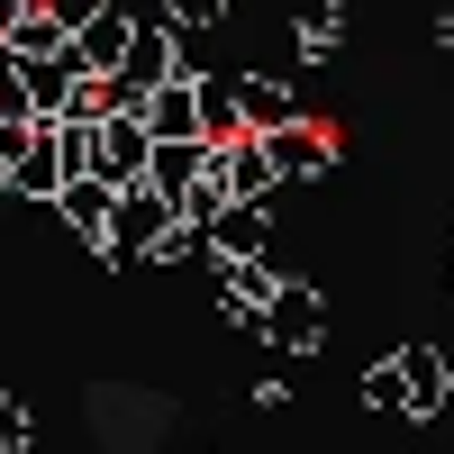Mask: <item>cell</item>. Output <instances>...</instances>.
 I'll return each instance as SVG.
<instances>
[{
	"label": "cell",
	"mask_w": 454,
	"mask_h": 454,
	"mask_svg": "<svg viewBox=\"0 0 454 454\" xmlns=\"http://www.w3.org/2000/svg\"><path fill=\"white\" fill-rule=\"evenodd\" d=\"M209 182H218L227 200H263L282 173H273V155H263V137L237 128V137H218V145H209Z\"/></svg>",
	"instance_id": "cell-4"
},
{
	"label": "cell",
	"mask_w": 454,
	"mask_h": 454,
	"mask_svg": "<svg viewBox=\"0 0 454 454\" xmlns=\"http://www.w3.org/2000/svg\"><path fill=\"white\" fill-rule=\"evenodd\" d=\"M263 155H273V173H282V182H318V173L336 164V155H327V128H300V119L263 137Z\"/></svg>",
	"instance_id": "cell-7"
},
{
	"label": "cell",
	"mask_w": 454,
	"mask_h": 454,
	"mask_svg": "<svg viewBox=\"0 0 454 454\" xmlns=\"http://www.w3.org/2000/svg\"><path fill=\"white\" fill-rule=\"evenodd\" d=\"M164 227H173V200L137 182V192H119V209H109V227H100V254H109V263H145V254L164 246Z\"/></svg>",
	"instance_id": "cell-1"
},
{
	"label": "cell",
	"mask_w": 454,
	"mask_h": 454,
	"mask_svg": "<svg viewBox=\"0 0 454 454\" xmlns=\"http://www.w3.org/2000/svg\"><path fill=\"white\" fill-rule=\"evenodd\" d=\"M291 119H300V100H291L282 82H263V73L237 82V128H246V137H273V128H291Z\"/></svg>",
	"instance_id": "cell-9"
},
{
	"label": "cell",
	"mask_w": 454,
	"mask_h": 454,
	"mask_svg": "<svg viewBox=\"0 0 454 454\" xmlns=\"http://www.w3.org/2000/svg\"><path fill=\"white\" fill-rule=\"evenodd\" d=\"M364 409H400V382H391V364H382V372H364Z\"/></svg>",
	"instance_id": "cell-15"
},
{
	"label": "cell",
	"mask_w": 454,
	"mask_h": 454,
	"mask_svg": "<svg viewBox=\"0 0 454 454\" xmlns=\"http://www.w3.org/2000/svg\"><path fill=\"white\" fill-rule=\"evenodd\" d=\"M173 10V27H209V19H227V0H164Z\"/></svg>",
	"instance_id": "cell-13"
},
{
	"label": "cell",
	"mask_w": 454,
	"mask_h": 454,
	"mask_svg": "<svg viewBox=\"0 0 454 454\" xmlns=\"http://www.w3.org/2000/svg\"><path fill=\"white\" fill-rule=\"evenodd\" d=\"M209 254H218V263H254V254H263V200H227V209L209 218Z\"/></svg>",
	"instance_id": "cell-8"
},
{
	"label": "cell",
	"mask_w": 454,
	"mask_h": 454,
	"mask_svg": "<svg viewBox=\"0 0 454 454\" xmlns=\"http://www.w3.org/2000/svg\"><path fill=\"white\" fill-rule=\"evenodd\" d=\"M254 327L273 336L282 355H309L318 336H327V300H318V282H273V300H263Z\"/></svg>",
	"instance_id": "cell-3"
},
{
	"label": "cell",
	"mask_w": 454,
	"mask_h": 454,
	"mask_svg": "<svg viewBox=\"0 0 454 454\" xmlns=\"http://www.w3.org/2000/svg\"><path fill=\"white\" fill-rule=\"evenodd\" d=\"M391 382H400V419H436L445 391H454V372H445L436 346H400L391 355Z\"/></svg>",
	"instance_id": "cell-5"
},
{
	"label": "cell",
	"mask_w": 454,
	"mask_h": 454,
	"mask_svg": "<svg viewBox=\"0 0 454 454\" xmlns=\"http://www.w3.org/2000/svg\"><path fill=\"white\" fill-rule=\"evenodd\" d=\"M19 445H27V409L0 400V454H19Z\"/></svg>",
	"instance_id": "cell-14"
},
{
	"label": "cell",
	"mask_w": 454,
	"mask_h": 454,
	"mask_svg": "<svg viewBox=\"0 0 454 454\" xmlns=\"http://www.w3.org/2000/svg\"><path fill=\"white\" fill-rule=\"evenodd\" d=\"M192 182H209V137H192V145H155V164H145V192L182 200Z\"/></svg>",
	"instance_id": "cell-10"
},
{
	"label": "cell",
	"mask_w": 454,
	"mask_h": 454,
	"mask_svg": "<svg viewBox=\"0 0 454 454\" xmlns=\"http://www.w3.org/2000/svg\"><path fill=\"white\" fill-rule=\"evenodd\" d=\"M145 164H155V137L137 128V109H109V119L91 128V182H109V192H137Z\"/></svg>",
	"instance_id": "cell-2"
},
{
	"label": "cell",
	"mask_w": 454,
	"mask_h": 454,
	"mask_svg": "<svg viewBox=\"0 0 454 454\" xmlns=\"http://www.w3.org/2000/svg\"><path fill=\"white\" fill-rule=\"evenodd\" d=\"M436 46H454V10H445V19H436Z\"/></svg>",
	"instance_id": "cell-16"
},
{
	"label": "cell",
	"mask_w": 454,
	"mask_h": 454,
	"mask_svg": "<svg viewBox=\"0 0 454 454\" xmlns=\"http://www.w3.org/2000/svg\"><path fill=\"white\" fill-rule=\"evenodd\" d=\"M55 209L82 227V237L100 246V227H109V209H119V192H109V182H91V173H64V192H55Z\"/></svg>",
	"instance_id": "cell-11"
},
{
	"label": "cell",
	"mask_w": 454,
	"mask_h": 454,
	"mask_svg": "<svg viewBox=\"0 0 454 454\" xmlns=\"http://www.w3.org/2000/svg\"><path fill=\"white\" fill-rule=\"evenodd\" d=\"M128 36H137V19H128V10H91L82 27L64 36V46L82 55V73H119V55H128Z\"/></svg>",
	"instance_id": "cell-6"
},
{
	"label": "cell",
	"mask_w": 454,
	"mask_h": 454,
	"mask_svg": "<svg viewBox=\"0 0 454 454\" xmlns=\"http://www.w3.org/2000/svg\"><path fill=\"white\" fill-rule=\"evenodd\" d=\"M300 46H309L318 64L346 46V10H336V0H318V10H300Z\"/></svg>",
	"instance_id": "cell-12"
}]
</instances>
